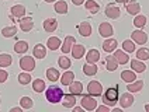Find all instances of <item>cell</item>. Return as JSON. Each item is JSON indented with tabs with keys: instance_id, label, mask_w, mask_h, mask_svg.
I'll return each instance as SVG.
<instances>
[{
	"instance_id": "1",
	"label": "cell",
	"mask_w": 149,
	"mask_h": 112,
	"mask_svg": "<svg viewBox=\"0 0 149 112\" xmlns=\"http://www.w3.org/2000/svg\"><path fill=\"white\" fill-rule=\"evenodd\" d=\"M45 95H47L48 102H51V104H58L63 98V90H61L56 86H51L49 88H47Z\"/></svg>"
},
{
	"instance_id": "2",
	"label": "cell",
	"mask_w": 149,
	"mask_h": 112,
	"mask_svg": "<svg viewBox=\"0 0 149 112\" xmlns=\"http://www.w3.org/2000/svg\"><path fill=\"white\" fill-rule=\"evenodd\" d=\"M118 90L117 88H108L106 90L104 94H101V98H103V102L108 106H114V105L118 102Z\"/></svg>"
},
{
	"instance_id": "3",
	"label": "cell",
	"mask_w": 149,
	"mask_h": 112,
	"mask_svg": "<svg viewBox=\"0 0 149 112\" xmlns=\"http://www.w3.org/2000/svg\"><path fill=\"white\" fill-rule=\"evenodd\" d=\"M80 102H82L83 109H86V111H93V109L97 108V101H96V98L93 95H90V94L83 95Z\"/></svg>"
},
{
	"instance_id": "4",
	"label": "cell",
	"mask_w": 149,
	"mask_h": 112,
	"mask_svg": "<svg viewBox=\"0 0 149 112\" xmlns=\"http://www.w3.org/2000/svg\"><path fill=\"white\" fill-rule=\"evenodd\" d=\"M20 67L24 70V72H33L34 69H35V60H34V57L31 56H23L21 59H20Z\"/></svg>"
},
{
	"instance_id": "5",
	"label": "cell",
	"mask_w": 149,
	"mask_h": 112,
	"mask_svg": "<svg viewBox=\"0 0 149 112\" xmlns=\"http://www.w3.org/2000/svg\"><path fill=\"white\" fill-rule=\"evenodd\" d=\"M87 94H90L93 97L101 95L103 94V86H101V83H99V81H96V80L90 81L87 84Z\"/></svg>"
},
{
	"instance_id": "6",
	"label": "cell",
	"mask_w": 149,
	"mask_h": 112,
	"mask_svg": "<svg viewBox=\"0 0 149 112\" xmlns=\"http://www.w3.org/2000/svg\"><path fill=\"white\" fill-rule=\"evenodd\" d=\"M131 39H132L135 44H138V45H145L146 41H148V34L142 31V28L141 30H136V31H134L132 34H131Z\"/></svg>"
},
{
	"instance_id": "7",
	"label": "cell",
	"mask_w": 149,
	"mask_h": 112,
	"mask_svg": "<svg viewBox=\"0 0 149 112\" xmlns=\"http://www.w3.org/2000/svg\"><path fill=\"white\" fill-rule=\"evenodd\" d=\"M118 100H120V105L123 106V108H130L131 105L134 104V97H132V93H124V94H121V95L118 97Z\"/></svg>"
},
{
	"instance_id": "8",
	"label": "cell",
	"mask_w": 149,
	"mask_h": 112,
	"mask_svg": "<svg viewBox=\"0 0 149 112\" xmlns=\"http://www.w3.org/2000/svg\"><path fill=\"white\" fill-rule=\"evenodd\" d=\"M99 32H100L101 37L110 38V37L114 34V30H113V25L110 24V23H101L99 27Z\"/></svg>"
},
{
	"instance_id": "9",
	"label": "cell",
	"mask_w": 149,
	"mask_h": 112,
	"mask_svg": "<svg viewBox=\"0 0 149 112\" xmlns=\"http://www.w3.org/2000/svg\"><path fill=\"white\" fill-rule=\"evenodd\" d=\"M106 16L108 18H111V20H117L118 17L121 16V10H120V7H117L114 4H108L106 7Z\"/></svg>"
},
{
	"instance_id": "10",
	"label": "cell",
	"mask_w": 149,
	"mask_h": 112,
	"mask_svg": "<svg viewBox=\"0 0 149 112\" xmlns=\"http://www.w3.org/2000/svg\"><path fill=\"white\" fill-rule=\"evenodd\" d=\"M20 28H21V31L30 32L34 28L33 18L31 17H23V18H20Z\"/></svg>"
},
{
	"instance_id": "11",
	"label": "cell",
	"mask_w": 149,
	"mask_h": 112,
	"mask_svg": "<svg viewBox=\"0 0 149 112\" xmlns=\"http://www.w3.org/2000/svg\"><path fill=\"white\" fill-rule=\"evenodd\" d=\"M114 57H116V60L118 62V64H127L130 62V56L128 53L125 52V50H120V49H116L114 50Z\"/></svg>"
},
{
	"instance_id": "12",
	"label": "cell",
	"mask_w": 149,
	"mask_h": 112,
	"mask_svg": "<svg viewBox=\"0 0 149 112\" xmlns=\"http://www.w3.org/2000/svg\"><path fill=\"white\" fill-rule=\"evenodd\" d=\"M10 14H11V18H23L25 16V7L21 4L13 6L10 8Z\"/></svg>"
},
{
	"instance_id": "13",
	"label": "cell",
	"mask_w": 149,
	"mask_h": 112,
	"mask_svg": "<svg viewBox=\"0 0 149 112\" xmlns=\"http://www.w3.org/2000/svg\"><path fill=\"white\" fill-rule=\"evenodd\" d=\"M74 44H76V39H74L73 37L68 35L66 38L63 39V45H61V49H62V52H63V53H69V52L72 50V46H73Z\"/></svg>"
},
{
	"instance_id": "14",
	"label": "cell",
	"mask_w": 149,
	"mask_h": 112,
	"mask_svg": "<svg viewBox=\"0 0 149 112\" xmlns=\"http://www.w3.org/2000/svg\"><path fill=\"white\" fill-rule=\"evenodd\" d=\"M125 8H127V13L131 14V16H136V14H139V11H141V6H139L138 1L127 3V4H125Z\"/></svg>"
},
{
	"instance_id": "15",
	"label": "cell",
	"mask_w": 149,
	"mask_h": 112,
	"mask_svg": "<svg viewBox=\"0 0 149 112\" xmlns=\"http://www.w3.org/2000/svg\"><path fill=\"white\" fill-rule=\"evenodd\" d=\"M97 70H99V67L96 66V63H86L83 64V73L86 74V76H90V77H93V76H96L97 74Z\"/></svg>"
},
{
	"instance_id": "16",
	"label": "cell",
	"mask_w": 149,
	"mask_h": 112,
	"mask_svg": "<svg viewBox=\"0 0 149 112\" xmlns=\"http://www.w3.org/2000/svg\"><path fill=\"white\" fill-rule=\"evenodd\" d=\"M72 56H73L74 59H80L84 56V52H86V49L83 46L82 44H74L73 46H72Z\"/></svg>"
},
{
	"instance_id": "17",
	"label": "cell",
	"mask_w": 149,
	"mask_h": 112,
	"mask_svg": "<svg viewBox=\"0 0 149 112\" xmlns=\"http://www.w3.org/2000/svg\"><path fill=\"white\" fill-rule=\"evenodd\" d=\"M100 60V52L97 49H90L86 53V62L87 63H97Z\"/></svg>"
},
{
	"instance_id": "18",
	"label": "cell",
	"mask_w": 149,
	"mask_h": 112,
	"mask_svg": "<svg viewBox=\"0 0 149 112\" xmlns=\"http://www.w3.org/2000/svg\"><path fill=\"white\" fill-rule=\"evenodd\" d=\"M63 101H62V104L65 108H73L74 105H76V95L74 94H63V98H62Z\"/></svg>"
},
{
	"instance_id": "19",
	"label": "cell",
	"mask_w": 149,
	"mask_h": 112,
	"mask_svg": "<svg viewBox=\"0 0 149 112\" xmlns=\"http://www.w3.org/2000/svg\"><path fill=\"white\" fill-rule=\"evenodd\" d=\"M131 69L136 73H143L146 70V66L143 63V60H139V59H132L131 60Z\"/></svg>"
},
{
	"instance_id": "20",
	"label": "cell",
	"mask_w": 149,
	"mask_h": 112,
	"mask_svg": "<svg viewBox=\"0 0 149 112\" xmlns=\"http://www.w3.org/2000/svg\"><path fill=\"white\" fill-rule=\"evenodd\" d=\"M77 30H79V34H80L82 37H90L91 35V25H90V23H87V21L80 23L79 27H77Z\"/></svg>"
},
{
	"instance_id": "21",
	"label": "cell",
	"mask_w": 149,
	"mask_h": 112,
	"mask_svg": "<svg viewBox=\"0 0 149 112\" xmlns=\"http://www.w3.org/2000/svg\"><path fill=\"white\" fill-rule=\"evenodd\" d=\"M58 28V21L55 18H47L44 21V30L47 32H54Z\"/></svg>"
},
{
	"instance_id": "22",
	"label": "cell",
	"mask_w": 149,
	"mask_h": 112,
	"mask_svg": "<svg viewBox=\"0 0 149 112\" xmlns=\"http://www.w3.org/2000/svg\"><path fill=\"white\" fill-rule=\"evenodd\" d=\"M33 55L37 57V59H44L47 56V49L42 44H37L34 46V50H33Z\"/></svg>"
},
{
	"instance_id": "23",
	"label": "cell",
	"mask_w": 149,
	"mask_h": 112,
	"mask_svg": "<svg viewBox=\"0 0 149 112\" xmlns=\"http://www.w3.org/2000/svg\"><path fill=\"white\" fill-rule=\"evenodd\" d=\"M69 91L74 94V95H80L83 93V84L80 81H72L70 84H69Z\"/></svg>"
},
{
	"instance_id": "24",
	"label": "cell",
	"mask_w": 149,
	"mask_h": 112,
	"mask_svg": "<svg viewBox=\"0 0 149 112\" xmlns=\"http://www.w3.org/2000/svg\"><path fill=\"white\" fill-rule=\"evenodd\" d=\"M103 49H104L107 53L114 52V50L117 49V41L113 39V38H107V39L103 42Z\"/></svg>"
},
{
	"instance_id": "25",
	"label": "cell",
	"mask_w": 149,
	"mask_h": 112,
	"mask_svg": "<svg viewBox=\"0 0 149 112\" xmlns=\"http://www.w3.org/2000/svg\"><path fill=\"white\" fill-rule=\"evenodd\" d=\"M142 88H143V81L142 80H135L132 83H128V86H127V90L130 93H138Z\"/></svg>"
},
{
	"instance_id": "26",
	"label": "cell",
	"mask_w": 149,
	"mask_h": 112,
	"mask_svg": "<svg viewBox=\"0 0 149 112\" xmlns=\"http://www.w3.org/2000/svg\"><path fill=\"white\" fill-rule=\"evenodd\" d=\"M84 7L87 11H90L91 14H96V13H99L100 11V6L97 1H94V0H87V1H84Z\"/></svg>"
},
{
	"instance_id": "27",
	"label": "cell",
	"mask_w": 149,
	"mask_h": 112,
	"mask_svg": "<svg viewBox=\"0 0 149 112\" xmlns=\"http://www.w3.org/2000/svg\"><path fill=\"white\" fill-rule=\"evenodd\" d=\"M118 67V62L116 60L114 56H107L106 57V69L108 72H116Z\"/></svg>"
},
{
	"instance_id": "28",
	"label": "cell",
	"mask_w": 149,
	"mask_h": 112,
	"mask_svg": "<svg viewBox=\"0 0 149 112\" xmlns=\"http://www.w3.org/2000/svg\"><path fill=\"white\" fill-rule=\"evenodd\" d=\"M47 45H48V48H49L51 50H56V49L61 48L62 42H61V39H59L58 37H51V38H48V41H47Z\"/></svg>"
},
{
	"instance_id": "29",
	"label": "cell",
	"mask_w": 149,
	"mask_h": 112,
	"mask_svg": "<svg viewBox=\"0 0 149 112\" xmlns=\"http://www.w3.org/2000/svg\"><path fill=\"white\" fill-rule=\"evenodd\" d=\"M59 80L62 83V86H69V84L74 80V73L70 72V70H68V72L63 73V76H62Z\"/></svg>"
},
{
	"instance_id": "30",
	"label": "cell",
	"mask_w": 149,
	"mask_h": 112,
	"mask_svg": "<svg viewBox=\"0 0 149 112\" xmlns=\"http://www.w3.org/2000/svg\"><path fill=\"white\" fill-rule=\"evenodd\" d=\"M28 50V44L25 42V41H18L16 42V45H14V52L18 53V55H23Z\"/></svg>"
},
{
	"instance_id": "31",
	"label": "cell",
	"mask_w": 149,
	"mask_h": 112,
	"mask_svg": "<svg viewBox=\"0 0 149 112\" xmlns=\"http://www.w3.org/2000/svg\"><path fill=\"white\" fill-rule=\"evenodd\" d=\"M55 11L58 14H66L68 13V3L65 0H59L55 3Z\"/></svg>"
},
{
	"instance_id": "32",
	"label": "cell",
	"mask_w": 149,
	"mask_h": 112,
	"mask_svg": "<svg viewBox=\"0 0 149 112\" xmlns=\"http://www.w3.org/2000/svg\"><path fill=\"white\" fill-rule=\"evenodd\" d=\"M47 79L52 83H55V81H58L61 79V76H59V72L56 69H54V67H49L48 70H47Z\"/></svg>"
},
{
	"instance_id": "33",
	"label": "cell",
	"mask_w": 149,
	"mask_h": 112,
	"mask_svg": "<svg viewBox=\"0 0 149 112\" xmlns=\"http://www.w3.org/2000/svg\"><path fill=\"white\" fill-rule=\"evenodd\" d=\"M33 90L35 93H42L44 90H47L45 81L41 80V79H35V80L33 81Z\"/></svg>"
},
{
	"instance_id": "34",
	"label": "cell",
	"mask_w": 149,
	"mask_h": 112,
	"mask_svg": "<svg viewBox=\"0 0 149 112\" xmlns=\"http://www.w3.org/2000/svg\"><path fill=\"white\" fill-rule=\"evenodd\" d=\"M121 79H123L125 83H132V81H135L136 76H135V72H134V70H124V72L121 73Z\"/></svg>"
},
{
	"instance_id": "35",
	"label": "cell",
	"mask_w": 149,
	"mask_h": 112,
	"mask_svg": "<svg viewBox=\"0 0 149 112\" xmlns=\"http://www.w3.org/2000/svg\"><path fill=\"white\" fill-rule=\"evenodd\" d=\"M17 34V27L16 25H11V27H4L3 30H1V35L4 37V38H11V37H14Z\"/></svg>"
},
{
	"instance_id": "36",
	"label": "cell",
	"mask_w": 149,
	"mask_h": 112,
	"mask_svg": "<svg viewBox=\"0 0 149 112\" xmlns=\"http://www.w3.org/2000/svg\"><path fill=\"white\" fill-rule=\"evenodd\" d=\"M18 83L20 84H23V86H27V84H30V81H31V74H30V72H23L18 74Z\"/></svg>"
},
{
	"instance_id": "37",
	"label": "cell",
	"mask_w": 149,
	"mask_h": 112,
	"mask_svg": "<svg viewBox=\"0 0 149 112\" xmlns=\"http://www.w3.org/2000/svg\"><path fill=\"white\" fill-rule=\"evenodd\" d=\"M134 25L136 28H143L146 25V17L142 14H136V17L134 18Z\"/></svg>"
},
{
	"instance_id": "38",
	"label": "cell",
	"mask_w": 149,
	"mask_h": 112,
	"mask_svg": "<svg viewBox=\"0 0 149 112\" xmlns=\"http://www.w3.org/2000/svg\"><path fill=\"white\" fill-rule=\"evenodd\" d=\"M11 62V56L8 53H0V67H8Z\"/></svg>"
},
{
	"instance_id": "39",
	"label": "cell",
	"mask_w": 149,
	"mask_h": 112,
	"mask_svg": "<svg viewBox=\"0 0 149 112\" xmlns=\"http://www.w3.org/2000/svg\"><path fill=\"white\" fill-rule=\"evenodd\" d=\"M20 106H21L23 109H31L34 106L33 100H31L30 97H23V98L20 100Z\"/></svg>"
},
{
	"instance_id": "40",
	"label": "cell",
	"mask_w": 149,
	"mask_h": 112,
	"mask_svg": "<svg viewBox=\"0 0 149 112\" xmlns=\"http://www.w3.org/2000/svg\"><path fill=\"white\" fill-rule=\"evenodd\" d=\"M123 49H124L127 53H132L135 50V42L132 39H125L123 42Z\"/></svg>"
},
{
	"instance_id": "41",
	"label": "cell",
	"mask_w": 149,
	"mask_h": 112,
	"mask_svg": "<svg viewBox=\"0 0 149 112\" xmlns=\"http://www.w3.org/2000/svg\"><path fill=\"white\" fill-rule=\"evenodd\" d=\"M58 64L61 69H63V70H68L69 67H70V60H69V57H66V56H61L58 59Z\"/></svg>"
},
{
	"instance_id": "42",
	"label": "cell",
	"mask_w": 149,
	"mask_h": 112,
	"mask_svg": "<svg viewBox=\"0 0 149 112\" xmlns=\"http://www.w3.org/2000/svg\"><path fill=\"white\" fill-rule=\"evenodd\" d=\"M136 59L139 60H148L149 59V49L148 48H141L136 50Z\"/></svg>"
},
{
	"instance_id": "43",
	"label": "cell",
	"mask_w": 149,
	"mask_h": 112,
	"mask_svg": "<svg viewBox=\"0 0 149 112\" xmlns=\"http://www.w3.org/2000/svg\"><path fill=\"white\" fill-rule=\"evenodd\" d=\"M8 79V73L3 69H0V83H4Z\"/></svg>"
},
{
	"instance_id": "44",
	"label": "cell",
	"mask_w": 149,
	"mask_h": 112,
	"mask_svg": "<svg viewBox=\"0 0 149 112\" xmlns=\"http://www.w3.org/2000/svg\"><path fill=\"white\" fill-rule=\"evenodd\" d=\"M96 109H97V112H110V106L108 105H101V106H97Z\"/></svg>"
},
{
	"instance_id": "45",
	"label": "cell",
	"mask_w": 149,
	"mask_h": 112,
	"mask_svg": "<svg viewBox=\"0 0 149 112\" xmlns=\"http://www.w3.org/2000/svg\"><path fill=\"white\" fill-rule=\"evenodd\" d=\"M84 1L86 0H72V3H73L74 6H82V4H84Z\"/></svg>"
},
{
	"instance_id": "46",
	"label": "cell",
	"mask_w": 149,
	"mask_h": 112,
	"mask_svg": "<svg viewBox=\"0 0 149 112\" xmlns=\"http://www.w3.org/2000/svg\"><path fill=\"white\" fill-rule=\"evenodd\" d=\"M21 109H23L21 106H14V108H11L10 111H11V112H21Z\"/></svg>"
},
{
	"instance_id": "47",
	"label": "cell",
	"mask_w": 149,
	"mask_h": 112,
	"mask_svg": "<svg viewBox=\"0 0 149 112\" xmlns=\"http://www.w3.org/2000/svg\"><path fill=\"white\" fill-rule=\"evenodd\" d=\"M83 106H73V112H82Z\"/></svg>"
},
{
	"instance_id": "48",
	"label": "cell",
	"mask_w": 149,
	"mask_h": 112,
	"mask_svg": "<svg viewBox=\"0 0 149 112\" xmlns=\"http://www.w3.org/2000/svg\"><path fill=\"white\" fill-rule=\"evenodd\" d=\"M117 3H121V4H127L128 3V0H116Z\"/></svg>"
},
{
	"instance_id": "49",
	"label": "cell",
	"mask_w": 149,
	"mask_h": 112,
	"mask_svg": "<svg viewBox=\"0 0 149 112\" xmlns=\"http://www.w3.org/2000/svg\"><path fill=\"white\" fill-rule=\"evenodd\" d=\"M113 112H123V111H121L120 108H114V109H113Z\"/></svg>"
},
{
	"instance_id": "50",
	"label": "cell",
	"mask_w": 149,
	"mask_h": 112,
	"mask_svg": "<svg viewBox=\"0 0 149 112\" xmlns=\"http://www.w3.org/2000/svg\"><path fill=\"white\" fill-rule=\"evenodd\" d=\"M145 111H148V112H149V104L145 105Z\"/></svg>"
},
{
	"instance_id": "51",
	"label": "cell",
	"mask_w": 149,
	"mask_h": 112,
	"mask_svg": "<svg viewBox=\"0 0 149 112\" xmlns=\"http://www.w3.org/2000/svg\"><path fill=\"white\" fill-rule=\"evenodd\" d=\"M44 1H47V3H52V1H55V0H44Z\"/></svg>"
}]
</instances>
